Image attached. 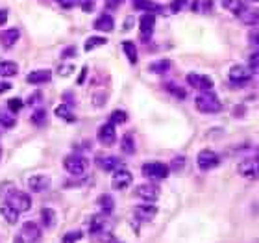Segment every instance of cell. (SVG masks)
Returning a JSON list of instances; mask_svg holds the SVG:
<instances>
[{
	"label": "cell",
	"mask_w": 259,
	"mask_h": 243,
	"mask_svg": "<svg viewBox=\"0 0 259 243\" xmlns=\"http://www.w3.org/2000/svg\"><path fill=\"white\" fill-rule=\"evenodd\" d=\"M195 106L202 114H218L222 110L220 100L217 99V95L213 93V91H202L195 99Z\"/></svg>",
	"instance_id": "cell-1"
},
{
	"label": "cell",
	"mask_w": 259,
	"mask_h": 243,
	"mask_svg": "<svg viewBox=\"0 0 259 243\" xmlns=\"http://www.w3.org/2000/svg\"><path fill=\"white\" fill-rule=\"evenodd\" d=\"M6 202H9L19 214L28 212L30 208H32V199H30V195L24 193V191H19V189H11V191H7Z\"/></svg>",
	"instance_id": "cell-2"
},
{
	"label": "cell",
	"mask_w": 259,
	"mask_h": 243,
	"mask_svg": "<svg viewBox=\"0 0 259 243\" xmlns=\"http://www.w3.org/2000/svg\"><path fill=\"white\" fill-rule=\"evenodd\" d=\"M143 175L147 177V179H152V180H165L168 177V169L167 164H161V162H147V164L143 165Z\"/></svg>",
	"instance_id": "cell-3"
},
{
	"label": "cell",
	"mask_w": 259,
	"mask_h": 243,
	"mask_svg": "<svg viewBox=\"0 0 259 243\" xmlns=\"http://www.w3.org/2000/svg\"><path fill=\"white\" fill-rule=\"evenodd\" d=\"M63 165L70 175L80 177V175H84L85 169H87V160H85L84 156H80V154H70V156L65 158Z\"/></svg>",
	"instance_id": "cell-4"
},
{
	"label": "cell",
	"mask_w": 259,
	"mask_h": 243,
	"mask_svg": "<svg viewBox=\"0 0 259 243\" xmlns=\"http://www.w3.org/2000/svg\"><path fill=\"white\" fill-rule=\"evenodd\" d=\"M196 162H198V167H200L202 171H211V169L218 167V164H220V158H218L217 152H213V150L206 149V150H202V152L198 154Z\"/></svg>",
	"instance_id": "cell-5"
},
{
	"label": "cell",
	"mask_w": 259,
	"mask_h": 243,
	"mask_svg": "<svg viewBox=\"0 0 259 243\" xmlns=\"http://www.w3.org/2000/svg\"><path fill=\"white\" fill-rule=\"evenodd\" d=\"M187 84L198 89V91H211L213 89V80L207 74H200V72H189L187 74Z\"/></svg>",
	"instance_id": "cell-6"
},
{
	"label": "cell",
	"mask_w": 259,
	"mask_h": 243,
	"mask_svg": "<svg viewBox=\"0 0 259 243\" xmlns=\"http://www.w3.org/2000/svg\"><path fill=\"white\" fill-rule=\"evenodd\" d=\"M228 78H230L231 84L241 86V84H246L248 80L252 78V71L246 65H233L230 69V72H228Z\"/></svg>",
	"instance_id": "cell-7"
},
{
	"label": "cell",
	"mask_w": 259,
	"mask_h": 243,
	"mask_svg": "<svg viewBox=\"0 0 259 243\" xmlns=\"http://www.w3.org/2000/svg\"><path fill=\"white\" fill-rule=\"evenodd\" d=\"M154 26H155V15L150 13V11H145V15L141 17L139 21V34L143 41H148L152 34H154Z\"/></svg>",
	"instance_id": "cell-8"
},
{
	"label": "cell",
	"mask_w": 259,
	"mask_h": 243,
	"mask_svg": "<svg viewBox=\"0 0 259 243\" xmlns=\"http://www.w3.org/2000/svg\"><path fill=\"white\" fill-rule=\"evenodd\" d=\"M159 193H161V189H159V186H155V184H141V186L135 187V195L139 199L147 200V202L157 200L159 199Z\"/></svg>",
	"instance_id": "cell-9"
},
{
	"label": "cell",
	"mask_w": 259,
	"mask_h": 243,
	"mask_svg": "<svg viewBox=\"0 0 259 243\" xmlns=\"http://www.w3.org/2000/svg\"><path fill=\"white\" fill-rule=\"evenodd\" d=\"M239 173L250 180H259V162L258 160H243L239 164Z\"/></svg>",
	"instance_id": "cell-10"
},
{
	"label": "cell",
	"mask_w": 259,
	"mask_h": 243,
	"mask_svg": "<svg viewBox=\"0 0 259 243\" xmlns=\"http://www.w3.org/2000/svg\"><path fill=\"white\" fill-rule=\"evenodd\" d=\"M132 180H133V177H132V173L130 171H126V169H117L115 175H113L111 186H113V189H119V191H122V189L130 187Z\"/></svg>",
	"instance_id": "cell-11"
},
{
	"label": "cell",
	"mask_w": 259,
	"mask_h": 243,
	"mask_svg": "<svg viewBox=\"0 0 259 243\" xmlns=\"http://www.w3.org/2000/svg\"><path fill=\"white\" fill-rule=\"evenodd\" d=\"M115 139H117V132H115V124L113 122H105V124H102L98 128V141L102 145L109 147V145L115 143Z\"/></svg>",
	"instance_id": "cell-12"
},
{
	"label": "cell",
	"mask_w": 259,
	"mask_h": 243,
	"mask_svg": "<svg viewBox=\"0 0 259 243\" xmlns=\"http://www.w3.org/2000/svg\"><path fill=\"white\" fill-rule=\"evenodd\" d=\"M133 215H135L137 221L148 223V221H152L155 215H157V208H155L154 204H141V206H135Z\"/></svg>",
	"instance_id": "cell-13"
},
{
	"label": "cell",
	"mask_w": 259,
	"mask_h": 243,
	"mask_svg": "<svg viewBox=\"0 0 259 243\" xmlns=\"http://www.w3.org/2000/svg\"><path fill=\"white\" fill-rule=\"evenodd\" d=\"M21 236L24 238V242H30V243L39 242V238H41V227L34 221L24 223V225H22Z\"/></svg>",
	"instance_id": "cell-14"
},
{
	"label": "cell",
	"mask_w": 259,
	"mask_h": 243,
	"mask_svg": "<svg viewBox=\"0 0 259 243\" xmlns=\"http://www.w3.org/2000/svg\"><path fill=\"white\" fill-rule=\"evenodd\" d=\"M52 78V72L49 69H39V71H32L28 74L26 82L28 84H34V86H41V84H47Z\"/></svg>",
	"instance_id": "cell-15"
},
{
	"label": "cell",
	"mask_w": 259,
	"mask_h": 243,
	"mask_svg": "<svg viewBox=\"0 0 259 243\" xmlns=\"http://www.w3.org/2000/svg\"><path fill=\"white\" fill-rule=\"evenodd\" d=\"M19 37H21V32H19V30L17 28H7L0 34V43H2L4 49H11V47L19 41Z\"/></svg>",
	"instance_id": "cell-16"
},
{
	"label": "cell",
	"mask_w": 259,
	"mask_h": 243,
	"mask_svg": "<svg viewBox=\"0 0 259 243\" xmlns=\"http://www.w3.org/2000/svg\"><path fill=\"white\" fill-rule=\"evenodd\" d=\"M239 21L248 24V26H256L259 24V9H250V7H243V11L237 15Z\"/></svg>",
	"instance_id": "cell-17"
},
{
	"label": "cell",
	"mask_w": 259,
	"mask_h": 243,
	"mask_svg": "<svg viewBox=\"0 0 259 243\" xmlns=\"http://www.w3.org/2000/svg\"><path fill=\"white\" fill-rule=\"evenodd\" d=\"M97 164L102 171H115V169H119L120 160L117 156H98Z\"/></svg>",
	"instance_id": "cell-18"
},
{
	"label": "cell",
	"mask_w": 259,
	"mask_h": 243,
	"mask_svg": "<svg viewBox=\"0 0 259 243\" xmlns=\"http://www.w3.org/2000/svg\"><path fill=\"white\" fill-rule=\"evenodd\" d=\"M0 214H2V217H4L9 225H15V223L19 221V212H17L9 202H6V200L0 204Z\"/></svg>",
	"instance_id": "cell-19"
},
{
	"label": "cell",
	"mask_w": 259,
	"mask_h": 243,
	"mask_svg": "<svg viewBox=\"0 0 259 243\" xmlns=\"http://www.w3.org/2000/svg\"><path fill=\"white\" fill-rule=\"evenodd\" d=\"M105 219L102 215H93L91 219H89V232H91L93 236H100V234H104L105 232Z\"/></svg>",
	"instance_id": "cell-20"
},
{
	"label": "cell",
	"mask_w": 259,
	"mask_h": 243,
	"mask_svg": "<svg viewBox=\"0 0 259 243\" xmlns=\"http://www.w3.org/2000/svg\"><path fill=\"white\" fill-rule=\"evenodd\" d=\"M28 186L34 191H43V189H47L50 186V179L45 177V175H34V177H30Z\"/></svg>",
	"instance_id": "cell-21"
},
{
	"label": "cell",
	"mask_w": 259,
	"mask_h": 243,
	"mask_svg": "<svg viewBox=\"0 0 259 243\" xmlns=\"http://www.w3.org/2000/svg\"><path fill=\"white\" fill-rule=\"evenodd\" d=\"M113 26H115V21H113L111 15L107 13H102L95 21V30H98V32H111Z\"/></svg>",
	"instance_id": "cell-22"
},
{
	"label": "cell",
	"mask_w": 259,
	"mask_h": 243,
	"mask_svg": "<svg viewBox=\"0 0 259 243\" xmlns=\"http://www.w3.org/2000/svg\"><path fill=\"white\" fill-rule=\"evenodd\" d=\"M19 72V65L13 61H6V60H0V76L2 78H11Z\"/></svg>",
	"instance_id": "cell-23"
},
{
	"label": "cell",
	"mask_w": 259,
	"mask_h": 243,
	"mask_svg": "<svg viewBox=\"0 0 259 243\" xmlns=\"http://www.w3.org/2000/svg\"><path fill=\"white\" fill-rule=\"evenodd\" d=\"M54 114H56L57 119H63L65 122H74L76 121V115L70 112V106H67V104H59V106L54 110Z\"/></svg>",
	"instance_id": "cell-24"
},
{
	"label": "cell",
	"mask_w": 259,
	"mask_h": 243,
	"mask_svg": "<svg viewBox=\"0 0 259 243\" xmlns=\"http://www.w3.org/2000/svg\"><path fill=\"white\" fill-rule=\"evenodd\" d=\"M133 7L135 9H143V11H150V13L161 11V6H157L152 0H133Z\"/></svg>",
	"instance_id": "cell-25"
},
{
	"label": "cell",
	"mask_w": 259,
	"mask_h": 243,
	"mask_svg": "<svg viewBox=\"0 0 259 243\" xmlns=\"http://www.w3.org/2000/svg\"><path fill=\"white\" fill-rule=\"evenodd\" d=\"M41 221H43V227H45V229H52V227H54V223H56V214H54L52 208H43Z\"/></svg>",
	"instance_id": "cell-26"
},
{
	"label": "cell",
	"mask_w": 259,
	"mask_h": 243,
	"mask_svg": "<svg viewBox=\"0 0 259 243\" xmlns=\"http://www.w3.org/2000/svg\"><path fill=\"white\" fill-rule=\"evenodd\" d=\"M120 149L124 154H133L135 152V141H133V136L132 132H128L122 136V141H120Z\"/></svg>",
	"instance_id": "cell-27"
},
{
	"label": "cell",
	"mask_w": 259,
	"mask_h": 243,
	"mask_svg": "<svg viewBox=\"0 0 259 243\" xmlns=\"http://www.w3.org/2000/svg\"><path fill=\"white\" fill-rule=\"evenodd\" d=\"M122 50H124V54L128 56V60H130V63L132 65L137 63V47H135L133 41H124L122 43Z\"/></svg>",
	"instance_id": "cell-28"
},
{
	"label": "cell",
	"mask_w": 259,
	"mask_h": 243,
	"mask_svg": "<svg viewBox=\"0 0 259 243\" xmlns=\"http://www.w3.org/2000/svg\"><path fill=\"white\" fill-rule=\"evenodd\" d=\"M17 121H15V115L9 112V110H0V126H4V128H13Z\"/></svg>",
	"instance_id": "cell-29"
},
{
	"label": "cell",
	"mask_w": 259,
	"mask_h": 243,
	"mask_svg": "<svg viewBox=\"0 0 259 243\" xmlns=\"http://www.w3.org/2000/svg\"><path fill=\"white\" fill-rule=\"evenodd\" d=\"M222 6L233 15H239L243 11V7H245V2L243 0H222Z\"/></svg>",
	"instance_id": "cell-30"
},
{
	"label": "cell",
	"mask_w": 259,
	"mask_h": 243,
	"mask_svg": "<svg viewBox=\"0 0 259 243\" xmlns=\"http://www.w3.org/2000/svg\"><path fill=\"white\" fill-rule=\"evenodd\" d=\"M105 43H107V39H105V37L95 36V37H89V39L85 41L84 49H85V52H91V50L98 49V47H102V45H105Z\"/></svg>",
	"instance_id": "cell-31"
},
{
	"label": "cell",
	"mask_w": 259,
	"mask_h": 243,
	"mask_svg": "<svg viewBox=\"0 0 259 243\" xmlns=\"http://www.w3.org/2000/svg\"><path fill=\"white\" fill-rule=\"evenodd\" d=\"M98 206L102 208V212H104L105 215H109L113 212V208H115V202H113V199L109 195H102V197L98 199Z\"/></svg>",
	"instance_id": "cell-32"
},
{
	"label": "cell",
	"mask_w": 259,
	"mask_h": 243,
	"mask_svg": "<svg viewBox=\"0 0 259 243\" xmlns=\"http://www.w3.org/2000/svg\"><path fill=\"white\" fill-rule=\"evenodd\" d=\"M168 69H170V61L168 60H159V61L150 65V71L155 72V74H165Z\"/></svg>",
	"instance_id": "cell-33"
},
{
	"label": "cell",
	"mask_w": 259,
	"mask_h": 243,
	"mask_svg": "<svg viewBox=\"0 0 259 243\" xmlns=\"http://www.w3.org/2000/svg\"><path fill=\"white\" fill-rule=\"evenodd\" d=\"M128 119L126 112H122V110H115L111 115H109V122H113V124H124Z\"/></svg>",
	"instance_id": "cell-34"
},
{
	"label": "cell",
	"mask_w": 259,
	"mask_h": 243,
	"mask_svg": "<svg viewBox=\"0 0 259 243\" xmlns=\"http://www.w3.org/2000/svg\"><path fill=\"white\" fill-rule=\"evenodd\" d=\"M32 122H34L35 126H43L45 122H47V112L45 110H37V112H34V115H32Z\"/></svg>",
	"instance_id": "cell-35"
},
{
	"label": "cell",
	"mask_w": 259,
	"mask_h": 243,
	"mask_svg": "<svg viewBox=\"0 0 259 243\" xmlns=\"http://www.w3.org/2000/svg\"><path fill=\"white\" fill-rule=\"evenodd\" d=\"M248 69L252 71V74H259V52H254L250 60H248Z\"/></svg>",
	"instance_id": "cell-36"
},
{
	"label": "cell",
	"mask_w": 259,
	"mask_h": 243,
	"mask_svg": "<svg viewBox=\"0 0 259 243\" xmlns=\"http://www.w3.org/2000/svg\"><path fill=\"white\" fill-rule=\"evenodd\" d=\"M82 232L80 230H72V232H67L63 236V243H78L80 240H82Z\"/></svg>",
	"instance_id": "cell-37"
},
{
	"label": "cell",
	"mask_w": 259,
	"mask_h": 243,
	"mask_svg": "<svg viewBox=\"0 0 259 243\" xmlns=\"http://www.w3.org/2000/svg\"><path fill=\"white\" fill-rule=\"evenodd\" d=\"M22 100L21 99H9L7 100V110L11 112V114H17V112H21L22 110Z\"/></svg>",
	"instance_id": "cell-38"
},
{
	"label": "cell",
	"mask_w": 259,
	"mask_h": 243,
	"mask_svg": "<svg viewBox=\"0 0 259 243\" xmlns=\"http://www.w3.org/2000/svg\"><path fill=\"white\" fill-rule=\"evenodd\" d=\"M165 89H167L168 93H172L174 97H178V99H185V91H183L182 87H178V86H174V84H167L165 86Z\"/></svg>",
	"instance_id": "cell-39"
},
{
	"label": "cell",
	"mask_w": 259,
	"mask_h": 243,
	"mask_svg": "<svg viewBox=\"0 0 259 243\" xmlns=\"http://www.w3.org/2000/svg\"><path fill=\"white\" fill-rule=\"evenodd\" d=\"M189 4V0H172V4H170V9L174 11V13H178V11H182L183 7Z\"/></svg>",
	"instance_id": "cell-40"
},
{
	"label": "cell",
	"mask_w": 259,
	"mask_h": 243,
	"mask_svg": "<svg viewBox=\"0 0 259 243\" xmlns=\"http://www.w3.org/2000/svg\"><path fill=\"white\" fill-rule=\"evenodd\" d=\"M183 164H185V158L183 156L174 158V160H172V165H170L168 169H172V171H180V169H183Z\"/></svg>",
	"instance_id": "cell-41"
},
{
	"label": "cell",
	"mask_w": 259,
	"mask_h": 243,
	"mask_svg": "<svg viewBox=\"0 0 259 243\" xmlns=\"http://www.w3.org/2000/svg\"><path fill=\"white\" fill-rule=\"evenodd\" d=\"M57 4L61 7H65V9H70V7H74L80 4V0H57Z\"/></svg>",
	"instance_id": "cell-42"
},
{
	"label": "cell",
	"mask_w": 259,
	"mask_h": 243,
	"mask_svg": "<svg viewBox=\"0 0 259 243\" xmlns=\"http://www.w3.org/2000/svg\"><path fill=\"white\" fill-rule=\"evenodd\" d=\"M80 7L84 11H93L95 9V0H80Z\"/></svg>",
	"instance_id": "cell-43"
},
{
	"label": "cell",
	"mask_w": 259,
	"mask_h": 243,
	"mask_svg": "<svg viewBox=\"0 0 259 243\" xmlns=\"http://www.w3.org/2000/svg\"><path fill=\"white\" fill-rule=\"evenodd\" d=\"M122 2H124V0H105V7H107V9H117Z\"/></svg>",
	"instance_id": "cell-44"
},
{
	"label": "cell",
	"mask_w": 259,
	"mask_h": 243,
	"mask_svg": "<svg viewBox=\"0 0 259 243\" xmlns=\"http://www.w3.org/2000/svg\"><path fill=\"white\" fill-rule=\"evenodd\" d=\"M248 39H250V43L258 45V47H259V32H250Z\"/></svg>",
	"instance_id": "cell-45"
},
{
	"label": "cell",
	"mask_w": 259,
	"mask_h": 243,
	"mask_svg": "<svg viewBox=\"0 0 259 243\" xmlns=\"http://www.w3.org/2000/svg\"><path fill=\"white\" fill-rule=\"evenodd\" d=\"M11 89V84L9 82H0V95H4L6 91Z\"/></svg>",
	"instance_id": "cell-46"
},
{
	"label": "cell",
	"mask_w": 259,
	"mask_h": 243,
	"mask_svg": "<svg viewBox=\"0 0 259 243\" xmlns=\"http://www.w3.org/2000/svg\"><path fill=\"white\" fill-rule=\"evenodd\" d=\"M74 54H76V49H74V47H69V49L67 50H63V54H61V58H69V56H74Z\"/></svg>",
	"instance_id": "cell-47"
},
{
	"label": "cell",
	"mask_w": 259,
	"mask_h": 243,
	"mask_svg": "<svg viewBox=\"0 0 259 243\" xmlns=\"http://www.w3.org/2000/svg\"><path fill=\"white\" fill-rule=\"evenodd\" d=\"M7 22V11L6 9H0V26H4Z\"/></svg>",
	"instance_id": "cell-48"
},
{
	"label": "cell",
	"mask_w": 259,
	"mask_h": 243,
	"mask_svg": "<svg viewBox=\"0 0 259 243\" xmlns=\"http://www.w3.org/2000/svg\"><path fill=\"white\" fill-rule=\"evenodd\" d=\"M72 69H74L72 65H67V67H61V69H59V72H61L63 76H67V72H72Z\"/></svg>",
	"instance_id": "cell-49"
},
{
	"label": "cell",
	"mask_w": 259,
	"mask_h": 243,
	"mask_svg": "<svg viewBox=\"0 0 259 243\" xmlns=\"http://www.w3.org/2000/svg\"><path fill=\"white\" fill-rule=\"evenodd\" d=\"M85 74H87V67H84V69H82V76H80V78H78V84H84Z\"/></svg>",
	"instance_id": "cell-50"
},
{
	"label": "cell",
	"mask_w": 259,
	"mask_h": 243,
	"mask_svg": "<svg viewBox=\"0 0 259 243\" xmlns=\"http://www.w3.org/2000/svg\"><path fill=\"white\" fill-rule=\"evenodd\" d=\"M104 243H122V242H120V240H117V238H109V240H105V242Z\"/></svg>",
	"instance_id": "cell-51"
},
{
	"label": "cell",
	"mask_w": 259,
	"mask_h": 243,
	"mask_svg": "<svg viewBox=\"0 0 259 243\" xmlns=\"http://www.w3.org/2000/svg\"><path fill=\"white\" fill-rule=\"evenodd\" d=\"M13 243H26V242H24V238H22V236H17L13 240Z\"/></svg>",
	"instance_id": "cell-52"
},
{
	"label": "cell",
	"mask_w": 259,
	"mask_h": 243,
	"mask_svg": "<svg viewBox=\"0 0 259 243\" xmlns=\"http://www.w3.org/2000/svg\"><path fill=\"white\" fill-rule=\"evenodd\" d=\"M256 160L259 162V147H258V150H256Z\"/></svg>",
	"instance_id": "cell-53"
},
{
	"label": "cell",
	"mask_w": 259,
	"mask_h": 243,
	"mask_svg": "<svg viewBox=\"0 0 259 243\" xmlns=\"http://www.w3.org/2000/svg\"><path fill=\"white\" fill-rule=\"evenodd\" d=\"M248 2H252V4H256V2H259V0H248Z\"/></svg>",
	"instance_id": "cell-54"
},
{
	"label": "cell",
	"mask_w": 259,
	"mask_h": 243,
	"mask_svg": "<svg viewBox=\"0 0 259 243\" xmlns=\"http://www.w3.org/2000/svg\"><path fill=\"white\" fill-rule=\"evenodd\" d=\"M0 156H2V149H0Z\"/></svg>",
	"instance_id": "cell-55"
}]
</instances>
